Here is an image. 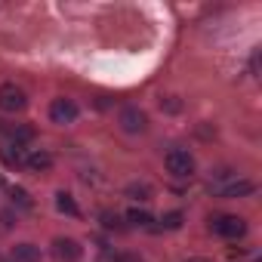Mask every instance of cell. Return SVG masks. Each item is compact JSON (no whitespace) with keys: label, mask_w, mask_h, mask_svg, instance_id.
I'll list each match as a JSON object with an SVG mask.
<instances>
[{"label":"cell","mask_w":262,"mask_h":262,"mask_svg":"<svg viewBox=\"0 0 262 262\" xmlns=\"http://www.w3.org/2000/svg\"><path fill=\"white\" fill-rule=\"evenodd\" d=\"M25 164H28L31 170H37V173H47V170L53 167V155H47V151H34V155L25 158Z\"/></svg>","instance_id":"10"},{"label":"cell","mask_w":262,"mask_h":262,"mask_svg":"<svg viewBox=\"0 0 262 262\" xmlns=\"http://www.w3.org/2000/svg\"><path fill=\"white\" fill-rule=\"evenodd\" d=\"M0 158H4V164H7V167H22V164H25L22 145H16V142H7L4 148H0Z\"/></svg>","instance_id":"9"},{"label":"cell","mask_w":262,"mask_h":262,"mask_svg":"<svg viewBox=\"0 0 262 262\" xmlns=\"http://www.w3.org/2000/svg\"><path fill=\"white\" fill-rule=\"evenodd\" d=\"M102 225H105V228H117V231H123L120 216H117V213H111V210H105V213H102Z\"/></svg>","instance_id":"15"},{"label":"cell","mask_w":262,"mask_h":262,"mask_svg":"<svg viewBox=\"0 0 262 262\" xmlns=\"http://www.w3.org/2000/svg\"><path fill=\"white\" fill-rule=\"evenodd\" d=\"M120 126L126 129V133H145L148 117H145V111H139V108H123V111H120Z\"/></svg>","instance_id":"6"},{"label":"cell","mask_w":262,"mask_h":262,"mask_svg":"<svg viewBox=\"0 0 262 262\" xmlns=\"http://www.w3.org/2000/svg\"><path fill=\"white\" fill-rule=\"evenodd\" d=\"M126 219L133 222V225H148V222H151V216H148L145 210H139V207H133V210H129V213H126Z\"/></svg>","instance_id":"13"},{"label":"cell","mask_w":262,"mask_h":262,"mask_svg":"<svg viewBox=\"0 0 262 262\" xmlns=\"http://www.w3.org/2000/svg\"><path fill=\"white\" fill-rule=\"evenodd\" d=\"M0 133H7V123L4 120H0Z\"/></svg>","instance_id":"18"},{"label":"cell","mask_w":262,"mask_h":262,"mask_svg":"<svg viewBox=\"0 0 262 262\" xmlns=\"http://www.w3.org/2000/svg\"><path fill=\"white\" fill-rule=\"evenodd\" d=\"M164 164H167V170H170L173 176H191V173H194V158H191L188 151H182V148L167 151Z\"/></svg>","instance_id":"3"},{"label":"cell","mask_w":262,"mask_h":262,"mask_svg":"<svg viewBox=\"0 0 262 262\" xmlns=\"http://www.w3.org/2000/svg\"><path fill=\"white\" fill-rule=\"evenodd\" d=\"M0 185H4V179H0Z\"/></svg>","instance_id":"20"},{"label":"cell","mask_w":262,"mask_h":262,"mask_svg":"<svg viewBox=\"0 0 262 262\" xmlns=\"http://www.w3.org/2000/svg\"><path fill=\"white\" fill-rule=\"evenodd\" d=\"M10 194H13V204H19V207H31V198H28V191L25 188H10Z\"/></svg>","instance_id":"14"},{"label":"cell","mask_w":262,"mask_h":262,"mask_svg":"<svg viewBox=\"0 0 262 262\" xmlns=\"http://www.w3.org/2000/svg\"><path fill=\"white\" fill-rule=\"evenodd\" d=\"M210 231L219 237H241L247 231V222L241 216H216V219H210Z\"/></svg>","instance_id":"1"},{"label":"cell","mask_w":262,"mask_h":262,"mask_svg":"<svg viewBox=\"0 0 262 262\" xmlns=\"http://www.w3.org/2000/svg\"><path fill=\"white\" fill-rule=\"evenodd\" d=\"M56 207L62 210V213H68V216H77L80 210H77V204H74V198L71 194H65V191H59L56 194Z\"/></svg>","instance_id":"11"},{"label":"cell","mask_w":262,"mask_h":262,"mask_svg":"<svg viewBox=\"0 0 262 262\" xmlns=\"http://www.w3.org/2000/svg\"><path fill=\"white\" fill-rule=\"evenodd\" d=\"M50 117H53V123H71L77 117V105L71 99H56L50 105Z\"/></svg>","instance_id":"7"},{"label":"cell","mask_w":262,"mask_h":262,"mask_svg":"<svg viewBox=\"0 0 262 262\" xmlns=\"http://www.w3.org/2000/svg\"><path fill=\"white\" fill-rule=\"evenodd\" d=\"M10 262H40V247L34 244H16L10 253Z\"/></svg>","instance_id":"8"},{"label":"cell","mask_w":262,"mask_h":262,"mask_svg":"<svg viewBox=\"0 0 262 262\" xmlns=\"http://www.w3.org/2000/svg\"><path fill=\"white\" fill-rule=\"evenodd\" d=\"M185 262H210V259H185Z\"/></svg>","instance_id":"19"},{"label":"cell","mask_w":262,"mask_h":262,"mask_svg":"<svg viewBox=\"0 0 262 262\" xmlns=\"http://www.w3.org/2000/svg\"><path fill=\"white\" fill-rule=\"evenodd\" d=\"M53 253H56L59 262H77L83 250H80V244L74 237H56L53 241Z\"/></svg>","instance_id":"5"},{"label":"cell","mask_w":262,"mask_h":262,"mask_svg":"<svg viewBox=\"0 0 262 262\" xmlns=\"http://www.w3.org/2000/svg\"><path fill=\"white\" fill-rule=\"evenodd\" d=\"M28 99H25V90L16 86V83H4L0 86V111H25Z\"/></svg>","instance_id":"2"},{"label":"cell","mask_w":262,"mask_h":262,"mask_svg":"<svg viewBox=\"0 0 262 262\" xmlns=\"http://www.w3.org/2000/svg\"><path fill=\"white\" fill-rule=\"evenodd\" d=\"M126 194L129 198H136V201H151V188L145 182H133V185H126Z\"/></svg>","instance_id":"12"},{"label":"cell","mask_w":262,"mask_h":262,"mask_svg":"<svg viewBox=\"0 0 262 262\" xmlns=\"http://www.w3.org/2000/svg\"><path fill=\"white\" fill-rule=\"evenodd\" d=\"M114 262H142L136 253H114Z\"/></svg>","instance_id":"17"},{"label":"cell","mask_w":262,"mask_h":262,"mask_svg":"<svg viewBox=\"0 0 262 262\" xmlns=\"http://www.w3.org/2000/svg\"><path fill=\"white\" fill-rule=\"evenodd\" d=\"M179 225H182V213L179 210H173V213L164 216V228H179Z\"/></svg>","instance_id":"16"},{"label":"cell","mask_w":262,"mask_h":262,"mask_svg":"<svg viewBox=\"0 0 262 262\" xmlns=\"http://www.w3.org/2000/svg\"><path fill=\"white\" fill-rule=\"evenodd\" d=\"M210 191L219 198H244L253 191L250 179H228V182H210Z\"/></svg>","instance_id":"4"}]
</instances>
